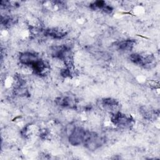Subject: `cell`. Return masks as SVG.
I'll list each match as a JSON object with an SVG mask.
<instances>
[{
  "mask_svg": "<svg viewBox=\"0 0 160 160\" xmlns=\"http://www.w3.org/2000/svg\"><path fill=\"white\" fill-rule=\"evenodd\" d=\"M51 54L53 58L62 61L66 68L73 69L74 57L70 46L66 44L53 46L51 48Z\"/></svg>",
  "mask_w": 160,
  "mask_h": 160,
  "instance_id": "1",
  "label": "cell"
},
{
  "mask_svg": "<svg viewBox=\"0 0 160 160\" xmlns=\"http://www.w3.org/2000/svg\"><path fill=\"white\" fill-rule=\"evenodd\" d=\"M105 142L106 139L104 136L96 132L87 131L82 144L86 149L90 151H94L103 146Z\"/></svg>",
  "mask_w": 160,
  "mask_h": 160,
  "instance_id": "2",
  "label": "cell"
},
{
  "mask_svg": "<svg viewBox=\"0 0 160 160\" xmlns=\"http://www.w3.org/2000/svg\"><path fill=\"white\" fill-rule=\"evenodd\" d=\"M130 61L139 66L146 69H151L156 66V58L152 54L142 55L139 53H133L129 56Z\"/></svg>",
  "mask_w": 160,
  "mask_h": 160,
  "instance_id": "3",
  "label": "cell"
},
{
  "mask_svg": "<svg viewBox=\"0 0 160 160\" xmlns=\"http://www.w3.org/2000/svg\"><path fill=\"white\" fill-rule=\"evenodd\" d=\"M111 121L115 126L122 129L131 128L134 124V120L131 116L120 111L111 114Z\"/></svg>",
  "mask_w": 160,
  "mask_h": 160,
  "instance_id": "4",
  "label": "cell"
},
{
  "mask_svg": "<svg viewBox=\"0 0 160 160\" xmlns=\"http://www.w3.org/2000/svg\"><path fill=\"white\" fill-rule=\"evenodd\" d=\"M87 130L80 128L75 127L74 128L68 137V140L69 143L72 146H79L83 144L85 139Z\"/></svg>",
  "mask_w": 160,
  "mask_h": 160,
  "instance_id": "5",
  "label": "cell"
},
{
  "mask_svg": "<svg viewBox=\"0 0 160 160\" xmlns=\"http://www.w3.org/2000/svg\"><path fill=\"white\" fill-rule=\"evenodd\" d=\"M34 74L39 77H44L50 72V65L45 60L40 58L31 67Z\"/></svg>",
  "mask_w": 160,
  "mask_h": 160,
  "instance_id": "6",
  "label": "cell"
},
{
  "mask_svg": "<svg viewBox=\"0 0 160 160\" xmlns=\"http://www.w3.org/2000/svg\"><path fill=\"white\" fill-rule=\"evenodd\" d=\"M101 105L104 110L111 114L119 111L121 106L119 102L116 99L111 98L102 99L101 101Z\"/></svg>",
  "mask_w": 160,
  "mask_h": 160,
  "instance_id": "7",
  "label": "cell"
},
{
  "mask_svg": "<svg viewBox=\"0 0 160 160\" xmlns=\"http://www.w3.org/2000/svg\"><path fill=\"white\" fill-rule=\"evenodd\" d=\"M55 102L59 106L69 109H76L78 106L77 99L69 96H59L56 98Z\"/></svg>",
  "mask_w": 160,
  "mask_h": 160,
  "instance_id": "8",
  "label": "cell"
},
{
  "mask_svg": "<svg viewBox=\"0 0 160 160\" xmlns=\"http://www.w3.org/2000/svg\"><path fill=\"white\" fill-rule=\"evenodd\" d=\"M41 58L36 53L32 52H24L20 54L19 60L21 64L31 67Z\"/></svg>",
  "mask_w": 160,
  "mask_h": 160,
  "instance_id": "9",
  "label": "cell"
},
{
  "mask_svg": "<svg viewBox=\"0 0 160 160\" xmlns=\"http://www.w3.org/2000/svg\"><path fill=\"white\" fill-rule=\"evenodd\" d=\"M14 82L15 83H14V91L16 94L18 96H29V91L25 86L26 82L24 79H23L19 76H16L14 79Z\"/></svg>",
  "mask_w": 160,
  "mask_h": 160,
  "instance_id": "10",
  "label": "cell"
},
{
  "mask_svg": "<svg viewBox=\"0 0 160 160\" xmlns=\"http://www.w3.org/2000/svg\"><path fill=\"white\" fill-rule=\"evenodd\" d=\"M68 32L62 29L52 28L42 29V34L56 39H61L66 36Z\"/></svg>",
  "mask_w": 160,
  "mask_h": 160,
  "instance_id": "11",
  "label": "cell"
},
{
  "mask_svg": "<svg viewBox=\"0 0 160 160\" xmlns=\"http://www.w3.org/2000/svg\"><path fill=\"white\" fill-rule=\"evenodd\" d=\"M139 112L141 116L148 121L155 120L158 118L159 114L158 110L151 108L148 106H142L139 109Z\"/></svg>",
  "mask_w": 160,
  "mask_h": 160,
  "instance_id": "12",
  "label": "cell"
},
{
  "mask_svg": "<svg viewBox=\"0 0 160 160\" xmlns=\"http://www.w3.org/2000/svg\"><path fill=\"white\" fill-rule=\"evenodd\" d=\"M136 44V41L134 39H124L115 43V46L118 49L122 51H131Z\"/></svg>",
  "mask_w": 160,
  "mask_h": 160,
  "instance_id": "13",
  "label": "cell"
},
{
  "mask_svg": "<svg viewBox=\"0 0 160 160\" xmlns=\"http://www.w3.org/2000/svg\"><path fill=\"white\" fill-rule=\"evenodd\" d=\"M89 7L92 10H101L108 14H110L113 10V8L106 4L104 1H96L91 3Z\"/></svg>",
  "mask_w": 160,
  "mask_h": 160,
  "instance_id": "14",
  "label": "cell"
},
{
  "mask_svg": "<svg viewBox=\"0 0 160 160\" xmlns=\"http://www.w3.org/2000/svg\"><path fill=\"white\" fill-rule=\"evenodd\" d=\"M16 19L10 16H1V24L6 28H9L15 24Z\"/></svg>",
  "mask_w": 160,
  "mask_h": 160,
  "instance_id": "15",
  "label": "cell"
},
{
  "mask_svg": "<svg viewBox=\"0 0 160 160\" xmlns=\"http://www.w3.org/2000/svg\"><path fill=\"white\" fill-rule=\"evenodd\" d=\"M1 5L2 8H4V9H9L11 8H16L17 6H19V4L17 2L14 1H2L1 2Z\"/></svg>",
  "mask_w": 160,
  "mask_h": 160,
  "instance_id": "16",
  "label": "cell"
},
{
  "mask_svg": "<svg viewBox=\"0 0 160 160\" xmlns=\"http://www.w3.org/2000/svg\"><path fill=\"white\" fill-rule=\"evenodd\" d=\"M72 70L73 69L66 68L61 69L60 73L61 75L64 78H69L71 76V75H72Z\"/></svg>",
  "mask_w": 160,
  "mask_h": 160,
  "instance_id": "17",
  "label": "cell"
}]
</instances>
